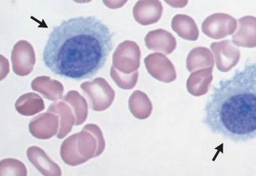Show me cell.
I'll return each instance as SVG.
<instances>
[{
    "label": "cell",
    "mask_w": 256,
    "mask_h": 176,
    "mask_svg": "<svg viewBox=\"0 0 256 176\" xmlns=\"http://www.w3.org/2000/svg\"><path fill=\"white\" fill-rule=\"evenodd\" d=\"M144 63L148 74L160 82L169 84L177 78L174 66L164 54L154 52L148 54L144 59Z\"/></svg>",
    "instance_id": "obj_8"
},
{
    "label": "cell",
    "mask_w": 256,
    "mask_h": 176,
    "mask_svg": "<svg viewBox=\"0 0 256 176\" xmlns=\"http://www.w3.org/2000/svg\"><path fill=\"white\" fill-rule=\"evenodd\" d=\"M16 111L20 115L32 116L45 109L44 100L38 94L29 92L20 96L15 104Z\"/></svg>",
    "instance_id": "obj_20"
},
{
    "label": "cell",
    "mask_w": 256,
    "mask_h": 176,
    "mask_svg": "<svg viewBox=\"0 0 256 176\" xmlns=\"http://www.w3.org/2000/svg\"><path fill=\"white\" fill-rule=\"evenodd\" d=\"M214 68H204L192 72L186 82V88L190 94L200 97L206 94L214 79Z\"/></svg>",
    "instance_id": "obj_16"
},
{
    "label": "cell",
    "mask_w": 256,
    "mask_h": 176,
    "mask_svg": "<svg viewBox=\"0 0 256 176\" xmlns=\"http://www.w3.org/2000/svg\"><path fill=\"white\" fill-rule=\"evenodd\" d=\"M171 26L178 36L184 40L196 41L200 36L198 25L193 18L188 15H176L172 18Z\"/></svg>",
    "instance_id": "obj_19"
},
{
    "label": "cell",
    "mask_w": 256,
    "mask_h": 176,
    "mask_svg": "<svg viewBox=\"0 0 256 176\" xmlns=\"http://www.w3.org/2000/svg\"><path fill=\"white\" fill-rule=\"evenodd\" d=\"M113 48V34L102 20L92 16L73 18L52 29L43 62L58 76L90 78L104 67Z\"/></svg>",
    "instance_id": "obj_1"
},
{
    "label": "cell",
    "mask_w": 256,
    "mask_h": 176,
    "mask_svg": "<svg viewBox=\"0 0 256 176\" xmlns=\"http://www.w3.org/2000/svg\"><path fill=\"white\" fill-rule=\"evenodd\" d=\"M146 47L150 51L170 54L177 46V41L172 34L164 29L152 30L145 38Z\"/></svg>",
    "instance_id": "obj_13"
},
{
    "label": "cell",
    "mask_w": 256,
    "mask_h": 176,
    "mask_svg": "<svg viewBox=\"0 0 256 176\" xmlns=\"http://www.w3.org/2000/svg\"><path fill=\"white\" fill-rule=\"evenodd\" d=\"M59 116L52 112H45L32 118L29 131L32 136L40 140H48L56 136L59 130Z\"/></svg>",
    "instance_id": "obj_10"
},
{
    "label": "cell",
    "mask_w": 256,
    "mask_h": 176,
    "mask_svg": "<svg viewBox=\"0 0 256 176\" xmlns=\"http://www.w3.org/2000/svg\"><path fill=\"white\" fill-rule=\"evenodd\" d=\"M237 28V20L225 13L210 15L202 24V31L208 38L220 40L232 35Z\"/></svg>",
    "instance_id": "obj_6"
},
{
    "label": "cell",
    "mask_w": 256,
    "mask_h": 176,
    "mask_svg": "<svg viewBox=\"0 0 256 176\" xmlns=\"http://www.w3.org/2000/svg\"><path fill=\"white\" fill-rule=\"evenodd\" d=\"M237 22L238 26L232 36V44L242 48H256V18L254 16H244L239 18Z\"/></svg>",
    "instance_id": "obj_12"
},
{
    "label": "cell",
    "mask_w": 256,
    "mask_h": 176,
    "mask_svg": "<svg viewBox=\"0 0 256 176\" xmlns=\"http://www.w3.org/2000/svg\"><path fill=\"white\" fill-rule=\"evenodd\" d=\"M106 147L104 134L98 126L88 124L81 132L63 142L60 157L68 166H76L102 154Z\"/></svg>",
    "instance_id": "obj_3"
},
{
    "label": "cell",
    "mask_w": 256,
    "mask_h": 176,
    "mask_svg": "<svg viewBox=\"0 0 256 176\" xmlns=\"http://www.w3.org/2000/svg\"><path fill=\"white\" fill-rule=\"evenodd\" d=\"M80 88L88 97L90 108L94 111L106 110L111 106L115 100V91L108 82L102 78L84 82L80 84Z\"/></svg>",
    "instance_id": "obj_4"
},
{
    "label": "cell",
    "mask_w": 256,
    "mask_h": 176,
    "mask_svg": "<svg viewBox=\"0 0 256 176\" xmlns=\"http://www.w3.org/2000/svg\"><path fill=\"white\" fill-rule=\"evenodd\" d=\"M140 47L132 40H124L116 47L112 58V66L121 73L132 74L140 68Z\"/></svg>",
    "instance_id": "obj_5"
},
{
    "label": "cell",
    "mask_w": 256,
    "mask_h": 176,
    "mask_svg": "<svg viewBox=\"0 0 256 176\" xmlns=\"http://www.w3.org/2000/svg\"><path fill=\"white\" fill-rule=\"evenodd\" d=\"M211 49L216 58V68L222 72H228L239 62L240 52L232 41L224 40L212 42Z\"/></svg>",
    "instance_id": "obj_9"
},
{
    "label": "cell",
    "mask_w": 256,
    "mask_h": 176,
    "mask_svg": "<svg viewBox=\"0 0 256 176\" xmlns=\"http://www.w3.org/2000/svg\"><path fill=\"white\" fill-rule=\"evenodd\" d=\"M214 57L208 48L196 47L190 52L186 58V68L189 72L204 68H214Z\"/></svg>",
    "instance_id": "obj_18"
},
{
    "label": "cell",
    "mask_w": 256,
    "mask_h": 176,
    "mask_svg": "<svg viewBox=\"0 0 256 176\" xmlns=\"http://www.w3.org/2000/svg\"><path fill=\"white\" fill-rule=\"evenodd\" d=\"M29 162L44 176H61L58 164L50 158L44 150L36 146H31L26 152Z\"/></svg>",
    "instance_id": "obj_14"
},
{
    "label": "cell",
    "mask_w": 256,
    "mask_h": 176,
    "mask_svg": "<svg viewBox=\"0 0 256 176\" xmlns=\"http://www.w3.org/2000/svg\"><path fill=\"white\" fill-rule=\"evenodd\" d=\"M256 64L246 63L212 88L202 122L216 136L246 143L256 137Z\"/></svg>",
    "instance_id": "obj_2"
},
{
    "label": "cell",
    "mask_w": 256,
    "mask_h": 176,
    "mask_svg": "<svg viewBox=\"0 0 256 176\" xmlns=\"http://www.w3.org/2000/svg\"><path fill=\"white\" fill-rule=\"evenodd\" d=\"M163 14V6L156 0L137 2L132 9L134 19L138 24L148 26L156 24Z\"/></svg>",
    "instance_id": "obj_11"
},
{
    "label": "cell",
    "mask_w": 256,
    "mask_h": 176,
    "mask_svg": "<svg viewBox=\"0 0 256 176\" xmlns=\"http://www.w3.org/2000/svg\"><path fill=\"white\" fill-rule=\"evenodd\" d=\"M48 112L56 114L60 118V128L56 137L63 139L68 136L76 123L74 113L70 105L62 100H56L50 105L48 109Z\"/></svg>",
    "instance_id": "obj_15"
},
{
    "label": "cell",
    "mask_w": 256,
    "mask_h": 176,
    "mask_svg": "<svg viewBox=\"0 0 256 176\" xmlns=\"http://www.w3.org/2000/svg\"><path fill=\"white\" fill-rule=\"evenodd\" d=\"M32 88L50 100L61 99L64 91V86L60 82L46 76L36 78L32 82Z\"/></svg>",
    "instance_id": "obj_17"
},
{
    "label": "cell",
    "mask_w": 256,
    "mask_h": 176,
    "mask_svg": "<svg viewBox=\"0 0 256 176\" xmlns=\"http://www.w3.org/2000/svg\"><path fill=\"white\" fill-rule=\"evenodd\" d=\"M11 61L16 74L26 76L30 74L36 62L35 51L30 43L24 40L16 42L11 54Z\"/></svg>",
    "instance_id": "obj_7"
},
{
    "label": "cell",
    "mask_w": 256,
    "mask_h": 176,
    "mask_svg": "<svg viewBox=\"0 0 256 176\" xmlns=\"http://www.w3.org/2000/svg\"><path fill=\"white\" fill-rule=\"evenodd\" d=\"M64 102L70 105L74 112L76 123L75 126L84 124L88 118V102L76 90H70L62 98Z\"/></svg>",
    "instance_id": "obj_22"
},
{
    "label": "cell",
    "mask_w": 256,
    "mask_h": 176,
    "mask_svg": "<svg viewBox=\"0 0 256 176\" xmlns=\"http://www.w3.org/2000/svg\"><path fill=\"white\" fill-rule=\"evenodd\" d=\"M24 163L14 158H6L0 162V176H27Z\"/></svg>",
    "instance_id": "obj_24"
},
{
    "label": "cell",
    "mask_w": 256,
    "mask_h": 176,
    "mask_svg": "<svg viewBox=\"0 0 256 176\" xmlns=\"http://www.w3.org/2000/svg\"><path fill=\"white\" fill-rule=\"evenodd\" d=\"M110 76L118 88L124 90H131L136 86L138 78V72L126 74L116 70L113 66L110 68Z\"/></svg>",
    "instance_id": "obj_23"
},
{
    "label": "cell",
    "mask_w": 256,
    "mask_h": 176,
    "mask_svg": "<svg viewBox=\"0 0 256 176\" xmlns=\"http://www.w3.org/2000/svg\"><path fill=\"white\" fill-rule=\"evenodd\" d=\"M130 111L134 118L139 120H147L152 112V104L145 92L136 90L129 99Z\"/></svg>",
    "instance_id": "obj_21"
}]
</instances>
